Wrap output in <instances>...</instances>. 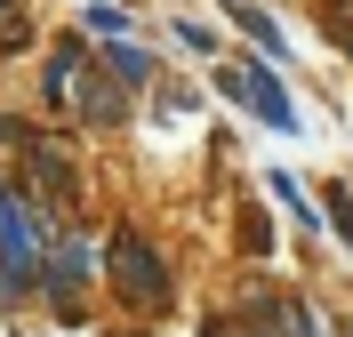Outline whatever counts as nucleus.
<instances>
[{"mask_svg":"<svg viewBox=\"0 0 353 337\" xmlns=\"http://www.w3.org/2000/svg\"><path fill=\"white\" fill-rule=\"evenodd\" d=\"M41 273H48L41 217H32V201H24V193H8V185H0V297L41 289Z\"/></svg>","mask_w":353,"mask_h":337,"instance_id":"obj_1","label":"nucleus"},{"mask_svg":"<svg viewBox=\"0 0 353 337\" xmlns=\"http://www.w3.org/2000/svg\"><path fill=\"white\" fill-rule=\"evenodd\" d=\"M112 289L129 297L137 314H161V305H169V265H161V249H145L137 233H112Z\"/></svg>","mask_w":353,"mask_h":337,"instance_id":"obj_2","label":"nucleus"},{"mask_svg":"<svg viewBox=\"0 0 353 337\" xmlns=\"http://www.w3.org/2000/svg\"><path fill=\"white\" fill-rule=\"evenodd\" d=\"M88 281H97V249H88L81 233H57V249H48V273H41V289H48V297H57V305L72 314V297H81Z\"/></svg>","mask_w":353,"mask_h":337,"instance_id":"obj_3","label":"nucleus"},{"mask_svg":"<svg viewBox=\"0 0 353 337\" xmlns=\"http://www.w3.org/2000/svg\"><path fill=\"white\" fill-rule=\"evenodd\" d=\"M225 96H241L257 121H273V129H297V105L281 96V81L273 72H225Z\"/></svg>","mask_w":353,"mask_h":337,"instance_id":"obj_4","label":"nucleus"},{"mask_svg":"<svg viewBox=\"0 0 353 337\" xmlns=\"http://www.w3.org/2000/svg\"><path fill=\"white\" fill-rule=\"evenodd\" d=\"M32 177H41V193H48L57 209H72V169H65L57 145H32Z\"/></svg>","mask_w":353,"mask_h":337,"instance_id":"obj_5","label":"nucleus"},{"mask_svg":"<svg viewBox=\"0 0 353 337\" xmlns=\"http://www.w3.org/2000/svg\"><path fill=\"white\" fill-rule=\"evenodd\" d=\"M81 72H88V65H81V48L65 41L57 57H48V96H57V105H72V96H81Z\"/></svg>","mask_w":353,"mask_h":337,"instance_id":"obj_6","label":"nucleus"},{"mask_svg":"<svg viewBox=\"0 0 353 337\" xmlns=\"http://www.w3.org/2000/svg\"><path fill=\"white\" fill-rule=\"evenodd\" d=\"M112 81H121V89H153V57L137 41H112Z\"/></svg>","mask_w":353,"mask_h":337,"instance_id":"obj_7","label":"nucleus"},{"mask_svg":"<svg viewBox=\"0 0 353 337\" xmlns=\"http://www.w3.org/2000/svg\"><path fill=\"white\" fill-rule=\"evenodd\" d=\"M225 17H233V24H249V41H257V48H273V57H281V24L265 17V8H249V0H225Z\"/></svg>","mask_w":353,"mask_h":337,"instance_id":"obj_8","label":"nucleus"},{"mask_svg":"<svg viewBox=\"0 0 353 337\" xmlns=\"http://www.w3.org/2000/svg\"><path fill=\"white\" fill-rule=\"evenodd\" d=\"M281 321H289V337H330V329H321V314H313L305 297H289V305H281Z\"/></svg>","mask_w":353,"mask_h":337,"instance_id":"obj_9","label":"nucleus"},{"mask_svg":"<svg viewBox=\"0 0 353 337\" xmlns=\"http://www.w3.org/2000/svg\"><path fill=\"white\" fill-rule=\"evenodd\" d=\"M81 24H88V32H105V41H121V32H129V17H121V8H105V0H97Z\"/></svg>","mask_w":353,"mask_h":337,"instance_id":"obj_10","label":"nucleus"},{"mask_svg":"<svg viewBox=\"0 0 353 337\" xmlns=\"http://www.w3.org/2000/svg\"><path fill=\"white\" fill-rule=\"evenodd\" d=\"M330 217H337V233L353 241V201H330Z\"/></svg>","mask_w":353,"mask_h":337,"instance_id":"obj_11","label":"nucleus"}]
</instances>
